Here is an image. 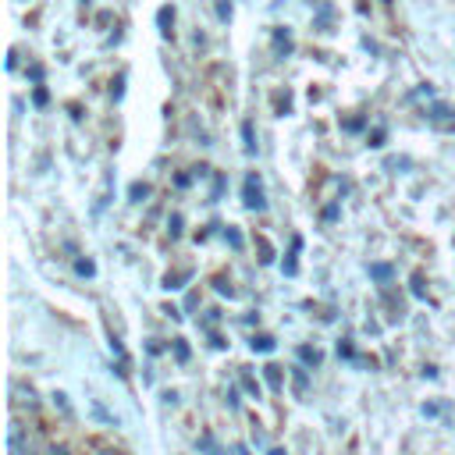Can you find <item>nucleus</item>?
Wrapping results in <instances>:
<instances>
[{"instance_id": "19", "label": "nucleus", "mask_w": 455, "mask_h": 455, "mask_svg": "<svg viewBox=\"0 0 455 455\" xmlns=\"http://www.w3.org/2000/svg\"><path fill=\"white\" fill-rule=\"evenodd\" d=\"M359 128H363V118H349L345 121V132H359Z\"/></svg>"}, {"instance_id": "2", "label": "nucleus", "mask_w": 455, "mask_h": 455, "mask_svg": "<svg viewBox=\"0 0 455 455\" xmlns=\"http://www.w3.org/2000/svg\"><path fill=\"white\" fill-rule=\"evenodd\" d=\"M11 405L22 409V412H40V395H36V388L15 381V384H11Z\"/></svg>"}, {"instance_id": "24", "label": "nucleus", "mask_w": 455, "mask_h": 455, "mask_svg": "<svg viewBox=\"0 0 455 455\" xmlns=\"http://www.w3.org/2000/svg\"><path fill=\"white\" fill-rule=\"evenodd\" d=\"M296 388H299V391L306 388V373H303V370H296Z\"/></svg>"}, {"instance_id": "10", "label": "nucleus", "mask_w": 455, "mask_h": 455, "mask_svg": "<svg viewBox=\"0 0 455 455\" xmlns=\"http://www.w3.org/2000/svg\"><path fill=\"white\" fill-rule=\"evenodd\" d=\"M128 196H132V199H135V203H142V199H146V196H150V185H146V181H135V185H132V189H128Z\"/></svg>"}, {"instance_id": "26", "label": "nucleus", "mask_w": 455, "mask_h": 455, "mask_svg": "<svg viewBox=\"0 0 455 455\" xmlns=\"http://www.w3.org/2000/svg\"><path fill=\"white\" fill-rule=\"evenodd\" d=\"M100 455H118V451H100Z\"/></svg>"}, {"instance_id": "9", "label": "nucleus", "mask_w": 455, "mask_h": 455, "mask_svg": "<svg viewBox=\"0 0 455 455\" xmlns=\"http://www.w3.org/2000/svg\"><path fill=\"white\" fill-rule=\"evenodd\" d=\"M370 278H377V281H391V267H388V264H370Z\"/></svg>"}, {"instance_id": "25", "label": "nucleus", "mask_w": 455, "mask_h": 455, "mask_svg": "<svg viewBox=\"0 0 455 455\" xmlns=\"http://www.w3.org/2000/svg\"><path fill=\"white\" fill-rule=\"evenodd\" d=\"M271 455H285V451H281V448H271Z\"/></svg>"}, {"instance_id": "13", "label": "nucleus", "mask_w": 455, "mask_h": 455, "mask_svg": "<svg viewBox=\"0 0 455 455\" xmlns=\"http://www.w3.org/2000/svg\"><path fill=\"white\" fill-rule=\"evenodd\" d=\"M242 388H246L249 395H257V398H260V384H257V377H253L249 370H242Z\"/></svg>"}, {"instance_id": "23", "label": "nucleus", "mask_w": 455, "mask_h": 455, "mask_svg": "<svg viewBox=\"0 0 455 455\" xmlns=\"http://www.w3.org/2000/svg\"><path fill=\"white\" fill-rule=\"evenodd\" d=\"M29 79H33V82H40V79H43V68H40V64H33V68H29Z\"/></svg>"}, {"instance_id": "6", "label": "nucleus", "mask_w": 455, "mask_h": 455, "mask_svg": "<svg viewBox=\"0 0 455 455\" xmlns=\"http://www.w3.org/2000/svg\"><path fill=\"white\" fill-rule=\"evenodd\" d=\"M451 114H455V111H448V107H441V103H437V107H430V121H434V125H448V121H455Z\"/></svg>"}, {"instance_id": "14", "label": "nucleus", "mask_w": 455, "mask_h": 455, "mask_svg": "<svg viewBox=\"0 0 455 455\" xmlns=\"http://www.w3.org/2000/svg\"><path fill=\"white\" fill-rule=\"evenodd\" d=\"M242 139H246V153H257V139H253V125H242Z\"/></svg>"}, {"instance_id": "21", "label": "nucleus", "mask_w": 455, "mask_h": 455, "mask_svg": "<svg viewBox=\"0 0 455 455\" xmlns=\"http://www.w3.org/2000/svg\"><path fill=\"white\" fill-rule=\"evenodd\" d=\"M54 405H57V409H61V412H72V409H68V402H64V395H61V391H57V395H54Z\"/></svg>"}, {"instance_id": "15", "label": "nucleus", "mask_w": 455, "mask_h": 455, "mask_svg": "<svg viewBox=\"0 0 455 455\" xmlns=\"http://www.w3.org/2000/svg\"><path fill=\"white\" fill-rule=\"evenodd\" d=\"M181 281H189V271H181V274H167V278H164V288H181Z\"/></svg>"}, {"instance_id": "4", "label": "nucleus", "mask_w": 455, "mask_h": 455, "mask_svg": "<svg viewBox=\"0 0 455 455\" xmlns=\"http://www.w3.org/2000/svg\"><path fill=\"white\" fill-rule=\"evenodd\" d=\"M249 349L253 352H274V338L271 335H253L249 338Z\"/></svg>"}, {"instance_id": "8", "label": "nucleus", "mask_w": 455, "mask_h": 455, "mask_svg": "<svg viewBox=\"0 0 455 455\" xmlns=\"http://www.w3.org/2000/svg\"><path fill=\"white\" fill-rule=\"evenodd\" d=\"M264 377L274 391H281V366H264Z\"/></svg>"}, {"instance_id": "18", "label": "nucleus", "mask_w": 455, "mask_h": 455, "mask_svg": "<svg viewBox=\"0 0 455 455\" xmlns=\"http://www.w3.org/2000/svg\"><path fill=\"white\" fill-rule=\"evenodd\" d=\"M167 235H171V239H178V235H181V217H178V213L167 220Z\"/></svg>"}, {"instance_id": "16", "label": "nucleus", "mask_w": 455, "mask_h": 455, "mask_svg": "<svg viewBox=\"0 0 455 455\" xmlns=\"http://www.w3.org/2000/svg\"><path fill=\"white\" fill-rule=\"evenodd\" d=\"M174 359H178V363H185V359H189V345H185V338H174Z\"/></svg>"}, {"instance_id": "22", "label": "nucleus", "mask_w": 455, "mask_h": 455, "mask_svg": "<svg viewBox=\"0 0 455 455\" xmlns=\"http://www.w3.org/2000/svg\"><path fill=\"white\" fill-rule=\"evenodd\" d=\"M47 455H72V451H68L64 444H50V448H47Z\"/></svg>"}, {"instance_id": "20", "label": "nucleus", "mask_w": 455, "mask_h": 455, "mask_svg": "<svg viewBox=\"0 0 455 455\" xmlns=\"http://www.w3.org/2000/svg\"><path fill=\"white\" fill-rule=\"evenodd\" d=\"M217 292H220V296H228V299H232V296H235V288H232V285H228V281H217Z\"/></svg>"}, {"instance_id": "12", "label": "nucleus", "mask_w": 455, "mask_h": 455, "mask_svg": "<svg viewBox=\"0 0 455 455\" xmlns=\"http://www.w3.org/2000/svg\"><path fill=\"white\" fill-rule=\"evenodd\" d=\"M299 359H303V363H310V366H317V363H320V352H317V349H310V345H303V349H299Z\"/></svg>"}, {"instance_id": "17", "label": "nucleus", "mask_w": 455, "mask_h": 455, "mask_svg": "<svg viewBox=\"0 0 455 455\" xmlns=\"http://www.w3.org/2000/svg\"><path fill=\"white\" fill-rule=\"evenodd\" d=\"M224 239H228V246H232V249H242V235L235 232V228H228V232H224Z\"/></svg>"}, {"instance_id": "7", "label": "nucleus", "mask_w": 455, "mask_h": 455, "mask_svg": "<svg viewBox=\"0 0 455 455\" xmlns=\"http://www.w3.org/2000/svg\"><path fill=\"white\" fill-rule=\"evenodd\" d=\"M157 22H160V33H164V36H171V22H174V11H171V8H160V11H157Z\"/></svg>"}, {"instance_id": "5", "label": "nucleus", "mask_w": 455, "mask_h": 455, "mask_svg": "<svg viewBox=\"0 0 455 455\" xmlns=\"http://www.w3.org/2000/svg\"><path fill=\"white\" fill-rule=\"evenodd\" d=\"M274 50H278V54H288V50H292V36H288V29H278V33H274Z\"/></svg>"}, {"instance_id": "11", "label": "nucleus", "mask_w": 455, "mask_h": 455, "mask_svg": "<svg viewBox=\"0 0 455 455\" xmlns=\"http://www.w3.org/2000/svg\"><path fill=\"white\" fill-rule=\"evenodd\" d=\"M75 274L93 278V274H96V264H93V260H75Z\"/></svg>"}, {"instance_id": "1", "label": "nucleus", "mask_w": 455, "mask_h": 455, "mask_svg": "<svg viewBox=\"0 0 455 455\" xmlns=\"http://www.w3.org/2000/svg\"><path fill=\"white\" fill-rule=\"evenodd\" d=\"M8 451L11 455H36V441L29 437V430L18 420L8 423Z\"/></svg>"}, {"instance_id": "3", "label": "nucleus", "mask_w": 455, "mask_h": 455, "mask_svg": "<svg viewBox=\"0 0 455 455\" xmlns=\"http://www.w3.org/2000/svg\"><path fill=\"white\" fill-rule=\"evenodd\" d=\"M242 199H246V206H249V210H257V213H264V210H267L264 181H260L257 174H249V178H246V185H242Z\"/></svg>"}]
</instances>
